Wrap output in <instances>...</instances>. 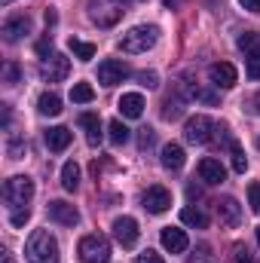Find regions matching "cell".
Wrapping results in <instances>:
<instances>
[{
    "label": "cell",
    "mask_w": 260,
    "mask_h": 263,
    "mask_svg": "<svg viewBox=\"0 0 260 263\" xmlns=\"http://www.w3.org/2000/svg\"><path fill=\"white\" fill-rule=\"evenodd\" d=\"M25 257L28 263H59V242L46 230H34L25 242Z\"/></svg>",
    "instance_id": "cell-1"
},
{
    "label": "cell",
    "mask_w": 260,
    "mask_h": 263,
    "mask_svg": "<svg viewBox=\"0 0 260 263\" xmlns=\"http://www.w3.org/2000/svg\"><path fill=\"white\" fill-rule=\"evenodd\" d=\"M224 126H217L211 117H205V114H196L187 120V126H184V138L190 141V144H211V141H217V138H224Z\"/></svg>",
    "instance_id": "cell-2"
},
{
    "label": "cell",
    "mask_w": 260,
    "mask_h": 263,
    "mask_svg": "<svg viewBox=\"0 0 260 263\" xmlns=\"http://www.w3.org/2000/svg\"><path fill=\"white\" fill-rule=\"evenodd\" d=\"M156 40H159V28H156V25H138V28H132L129 34H123L120 49H123L126 55H141V52L153 49Z\"/></svg>",
    "instance_id": "cell-3"
},
{
    "label": "cell",
    "mask_w": 260,
    "mask_h": 263,
    "mask_svg": "<svg viewBox=\"0 0 260 263\" xmlns=\"http://www.w3.org/2000/svg\"><path fill=\"white\" fill-rule=\"evenodd\" d=\"M31 199H34V181H31L28 175H15V178H9V181L3 184V202H6L9 211L28 208Z\"/></svg>",
    "instance_id": "cell-4"
},
{
    "label": "cell",
    "mask_w": 260,
    "mask_h": 263,
    "mask_svg": "<svg viewBox=\"0 0 260 263\" xmlns=\"http://www.w3.org/2000/svg\"><path fill=\"white\" fill-rule=\"evenodd\" d=\"M126 12V0H92L89 3V18L98 28H114Z\"/></svg>",
    "instance_id": "cell-5"
},
{
    "label": "cell",
    "mask_w": 260,
    "mask_h": 263,
    "mask_svg": "<svg viewBox=\"0 0 260 263\" xmlns=\"http://www.w3.org/2000/svg\"><path fill=\"white\" fill-rule=\"evenodd\" d=\"M77 254H80L83 263H107L110 260V242L104 236H98V233L83 236L80 245H77Z\"/></svg>",
    "instance_id": "cell-6"
},
{
    "label": "cell",
    "mask_w": 260,
    "mask_h": 263,
    "mask_svg": "<svg viewBox=\"0 0 260 263\" xmlns=\"http://www.w3.org/2000/svg\"><path fill=\"white\" fill-rule=\"evenodd\" d=\"M67 73H70V62H67L65 55H59V52H52L49 59L40 62V77L46 83H62Z\"/></svg>",
    "instance_id": "cell-7"
},
{
    "label": "cell",
    "mask_w": 260,
    "mask_h": 263,
    "mask_svg": "<svg viewBox=\"0 0 260 263\" xmlns=\"http://www.w3.org/2000/svg\"><path fill=\"white\" fill-rule=\"evenodd\" d=\"M129 73H132L129 65H123L120 59H104V62L98 65V83H101V86H117V83H123Z\"/></svg>",
    "instance_id": "cell-8"
},
{
    "label": "cell",
    "mask_w": 260,
    "mask_h": 263,
    "mask_svg": "<svg viewBox=\"0 0 260 263\" xmlns=\"http://www.w3.org/2000/svg\"><path fill=\"white\" fill-rule=\"evenodd\" d=\"M144 208L150 211V214H162V211H169L172 208V193L165 190V187H147V193H144Z\"/></svg>",
    "instance_id": "cell-9"
},
{
    "label": "cell",
    "mask_w": 260,
    "mask_h": 263,
    "mask_svg": "<svg viewBox=\"0 0 260 263\" xmlns=\"http://www.w3.org/2000/svg\"><path fill=\"white\" fill-rule=\"evenodd\" d=\"M214 208H217V220H220L224 227H239V220H242V205H239L233 196L217 199Z\"/></svg>",
    "instance_id": "cell-10"
},
{
    "label": "cell",
    "mask_w": 260,
    "mask_h": 263,
    "mask_svg": "<svg viewBox=\"0 0 260 263\" xmlns=\"http://www.w3.org/2000/svg\"><path fill=\"white\" fill-rule=\"evenodd\" d=\"M114 236L123 248H135L138 242V220L135 217H117L114 220Z\"/></svg>",
    "instance_id": "cell-11"
},
{
    "label": "cell",
    "mask_w": 260,
    "mask_h": 263,
    "mask_svg": "<svg viewBox=\"0 0 260 263\" xmlns=\"http://www.w3.org/2000/svg\"><path fill=\"white\" fill-rule=\"evenodd\" d=\"M208 77H211V83H214V86H220V89H233V86H236V80H239L236 67L230 65V62H217V65H211V67H208Z\"/></svg>",
    "instance_id": "cell-12"
},
{
    "label": "cell",
    "mask_w": 260,
    "mask_h": 263,
    "mask_svg": "<svg viewBox=\"0 0 260 263\" xmlns=\"http://www.w3.org/2000/svg\"><path fill=\"white\" fill-rule=\"evenodd\" d=\"M187 245H190V239H187L184 230H178V227H165V230H162V248H165L169 254H184Z\"/></svg>",
    "instance_id": "cell-13"
},
{
    "label": "cell",
    "mask_w": 260,
    "mask_h": 263,
    "mask_svg": "<svg viewBox=\"0 0 260 263\" xmlns=\"http://www.w3.org/2000/svg\"><path fill=\"white\" fill-rule=\"evenodd\" d=\"M199 178H202L205 184H224V181H227V168L220 165V159L205 156V159L199 162Z\"/></svg>",
    "instance_id": "cell-14"
},
{
    "label": "cell",
    "mask_w": 260,
    "mask_h": 263,
    "mask_svg": "<svg viewBox=\"0 0 260 263\" xmlns=\"http://www.w3.org/2000/svg\"><path fill=\"white\" fill-rule=\"evenodd\" d=\"M28 31H31V18H28V15H15V18H6V22H3V40H6V43L22 40Z\"/></svg>",
    "instance_id": "cell-15"
},
{
    "label": "cell",
    "mask_w": 260,
    "mask_h": 263,
    "mask_svg": "<svg viewBox=\"0 0 260 263\" xmlns=\"http://www.w3.org/2000/svg\"><path fill=\"white\" fill-rule=\"evenodd\" d=\"M49 217H52L55 223H62V227L80 223V211H77L73 205H67V202H49Z\"/></svg>",
    "instance_id": "cell-16"
},
{
    "label": "cell",
    "mask_w": 260,
    "mask_h": 263,
    "mask_svg": "<svg viewBox=\"0 0 260 263\" xmlns=\"http://www.w3.org/2000/svg\"><path fill=\"white\" fill-rule=\"evenodd\" d=\"M80 126L86 129L89 147H98V144H101L104 132H101V117H98V114H80Z\"/></svg>",
    "instance_id": "cell-17"
},
{
    "label": "cell",
    "mask_w": 260,
    "mask_h": 263,
    "mask_svg": "<svg viewBox=\"0 0 260 263\" xmlns=\"http://www.w3.org/2000/svg\"><path fill=\"white\" fill-rule=\"evenodd\" d=\"M117 107H120V114H123L126 120H138V117L144 114V98H141L138 92H126Z\"/></svg>",
    "instance_id": "cell-18"
},
{
    "label": "cell",
    "mask_w": 260,
    "mask_h": 263,
    "mask_svg": "<svg viewBox=\"0 0 260 263\" xmlns=\"http://www.w3.org/2000/svg\"><path fill=\"white\" fill-rule=\"evenodd\" d=\"M184 162H187V156H184V147L181 144H165L162 147V165L169 168V172H178V168H184Z\"/></svg>",
    "instance_id": "cell-19"
},
{
    "label": "cell",
    "mask_w": 260,
    "mask_h": 263,
    "mask_svg": "<svg viewBox=\"0 0 260 263\" xmlns=\"http://www.w3.org/2000/svg\"><path fill=\"white\" fill-rule=\"evenodd\" d=\"M70 129H65V126H55V129L46 132V147L52 150V153H62V150H67L70 147Z\"/></svg>",
    "instance_id": "cell-20"
},
{
    "label": "cell",
    "mask_w": 260,
    "mask_h": 263,
    "mask_svg": "<svg viewBox=\"0 0 260 263\" xmlns=\"http://www.w3.org/2000/svg\"><path fill=\"white\" fill-rule=\"evenodd\" d=\"M37 110H40L43 117H59V114H62V98H59L55 92H43L40 101H37Z\"/></svg>",
    "instance_id": "cell-21"
},
{
    "label": "cell",
    "mask_w": 260,
    "mask_h": 263,
    "mask_svg": "<svg viewBox=\"0 0 260 263\" xmlns=\"http://www.w3.org/2000/svg\"><path fill=\"white\" fill-rule=\"evenodd\" d=\"M181 220H184L187 227H196V230H205V227H208V214H205L202 208H193V205H187V208L181 211Z\"/></svg>",
    "instance_id": "cell-22"
},
{
    "label": "cell",
    "mask_w": 260,
    "mask_h": 263,
    "mask_svg": "<svg viewBox=\"0 0 260 263\" xmlns=\"http://www.w3.org/2000/svg\"><path fill=\"white\" fill-rule=\"evenodd\" d=\"M62 187H65L67 193H73L80 187V165L77 162H65V168H62Z\"/></svg>",
    "instance_id": "cell-23"
},
{
    "label": "cell",
    "mask_w": 260,
    "mask_h": 263,
    "mask_svg": "<svg viewBox=\"0 0 260 263\" xmlns=\"http://www.w3.org/2000/svg\"><path fill=\"white\" fill-rule=\"evenodd\" d=\"M184 114V95H169L165 104H162V117L165 120H178Z\"/></svg>",
    "instance_id": "cell-24"
},
{
    "label": "cell",
    "mask_w": 260,
    "mask_h": 263,
    "mask_svg": "<svg viewBox=\"0 0 260 263\" xmlns=\"http://www.w3.org/2000/svg\"><path fill=\"white\" fill-rule=\"evenodd\" d=\"M92 98H95V89L89 83H73V89H70V101L73 104H89Z\"/></svg>",
    "instance_id": "cell-25"
},
{
    "label": "cell",
    "mask_w": 260,
    "mask_h": 263,
    "mask_svg": "<svg viewBox=\"0 0 260 263\" xmlns=\"http://www.w3.org/2000/svg\"><path fill=\"white\" fill-rule=\"evenodd\" d=\"M70 52H73L80 62L95 59V46H92V43H86V40H77V37H70Z\"/></svg>",
    "instance_id": "cell-26"
},
{
    "label": "cell",
    "mask_w": 260,
    "mask_h": 263,
    "mask_svg": "<svg viewBox=\"0 0 260 263\" xmlns=\"http://www.w3.org/2000/svg\"><path fill=\"white\" fill-rule=\"evenodd\" d=\"M107 132H110V144H117V147H120V144H126V141H129V126H126V123H123V120H114V123H110V126H107Z\"/></svg>",
    "instance_id": "cell-27"
},
{
    "label": "cell",
    "mask_w": 260,
    "mask_h": 263,
    "mask_svg": "<svg viewBox=\"0 0 260 263\" xmlns=\"http://www.w3.org/2000/svg\"><path fill=\"white\" fill-rule=\"evenodd\" d=\"M230 153H233V172L245 175V168H248V159H245V153H242V147H239L236 141H230Z\"/></svg>",
    "instance_id": "cell-28"
},
{
    "label": "cell",
    "mask_w": 260,
    "mask_h": 263,
    "mask_svg": "<svg viewBox=\"0 0 260 263\" xmlns=\"http://www.w3.org/2000/svg\"><path fill=\"white\" fill-rule=\"evenodd\" d=\"M245 73H248L251 80H260V49L245 52Z\"/></svg>",
    "instance_id": "cell-29"
},
{
    "label": "cell",
    "mask_w": 260,
    "mask_h": 263,
    "mask_svg": "<svg viewBox=\"0 0 260 263\" xmlns=\"http://www.w3.org/2000/svg\"><path fill=\"white\" fill-rule=\"evenodd\" d=\"M239 49H242V52H254V49H260V34L245 31V34L239 37Z\"/></svg>",
    "instance_id": "cell-30"
},
{
    "label": "cell",
    "mask_w": 260,
    "mask_h": 263,
    "mask_svg": "<svg viewBox=\"0 0 260 263\" xmlns=\"http://www.w3.org/2000/svg\"><path fill=\"white\" fill-rule=\"evenodd\" d=\"M28 217H31V208H15V211L9 214V223H12V227H25Z\"/></svg>",
    "instance_id": "cell-31"
},
{
    "label": "cell",
    "mask_w": 260,
    "mask_h": 263,
    "mask_svg": "<svg viewBox=\"0 0 260 263\" xmlns=\"http://www.w3.org/2000/svg\"><path fill=\"white\" fill-rule=\"evenodd\" d=\"M138 80H141V86H147V89H156V86H159V77H156L153 70H144V73H138Z\"/></svg>",
    "instance_id": "cell-32"
},
{
    "label": "cell",
    "mask_w": 260,
    "mask_h": 263,
    "mask_svg": "<svg viewBox=\"0 0 260 263\" xmlns=\"http://www.w3.org/2000/svg\"><path fill=\"white\" fill-rule=\"evenodd\" d=\"M248 202H251L254 214H260V184H251L248 187Z\"/></svg>",
    "instance_id": "cell-33"
},
{
    "label": "cell",
    "mask_w": 260,
    "mask_h": 263,
    "mask_svg": "<svg viewBox=\"0 0 260 263\" xmlns=\"http://www.w3.org/2000/svg\"><path fill=\"white\" fill-rule=\"evenodd\" d=\"M37 55H40V59H49V55H52V37H43V40L37 43Z\"/></svg>",
    "instance_id": "cell-34"
},
{
    "label": "cell",
    "mask_w": 260,
    "mask_h": 263,
    "mask_svg": "<svg viewBox=\"0 0 260 263\" xmlns=\"http://www.w3.org/2000/svg\"><path fill=\"white\" fill-rule=\"evenodd\" d=\"M138 263H165V260H162V254H156V251H150V248H147V251H141V254H138Z\"/></svg>",
    "instance_id": "cell-35"
},
{
    "label": "cell",
    "mask_w": 260,
    "mask_h": 263,
    "mask_svg": "<svg viewBox=\"0 0 260 263\" xmlns=\"http://www.w3.org/2000/svg\"><path fill=\"white\" fill-rule=\"evenodd\" d=\"M3 80H6L9 86H15V83H18V67H15V65H6V67H3Z\"/></svg>",
    "instance_id": "cell-36"
},
{
    "label": "cell",
    "mask_w": 260,
    "mask_h": 263,
    "mask_svg": "<svg viewBox=\"0 0 260 263\" xmlns=\"http://www.w3.org/2000/svg\"><path fill=\"white\" fill-rule=\"evenodd\" d=\"M150 144H153V129H141V135H138V147L147 150Z\"/></svg>",
    "instance_id": "cell-37"
},
{
    "label": "cell",
    "mask_w": 260,
    "mask_h": 263,
    "mask_svg": "<svg viewBox=\"0 0 260 263\" xmlns=\"http://www.w3.org/2000/svg\"><path fill=\"white\" fill-rule=\"evenodd\" d=\"M22 153H25V141H12V144H9V156H12V159H18Z\"/></svg>",
    "instance_id": "cell-38"
},
{
    "label": "cell",
    "mask_w": 260,
    "mask_h": 263,
    "mask_svg": "<svg viewBox=\"0 0 260 263\" xmlns=\"http://www.w3.org/2000/svg\"><path fill=\"white\" fill-rule=\"evenodd\" d=\"M236 263H254V257H251L245 248H236Z\"/></svg>",
    "instance_id": "cell-39"
},
{
    "label": "cell",
    "mask_w": 260,
    "mask_h": 263,
    "mask_svg": "<svg viewBox=\"0 0 260 263\" xmlns=\"http://www.w3.org/2000/svg\"><path fill=\"white\" fill-rule=\"evenodd\" d=\"M239 3H242L248 12H260V0H239Z\"/></svg>",
    "instance_id": "cell-40"
},
{
    "label": "cell",
    "mask_w": 260,
    "mask_h": 263,
    "mask_svg": "<svg viewBox=\"0 0 260 263\" xmlns=\"http://www.w3.org/2000/svg\"><path fill=\"white\" fill-rule=\"evenodd\" d=\"M187 196H190V199H199V196H202V190H199V187H187Z\"/></svg>",
    "instance_id": "cell-41"
},
{
    "label": "cell",
    "mask_w": 260,
    "mask_h": 263,
    "mask_svg": "<svg viewBox=\"0 0 260 263\" xmlns=\"http://www.w3.org/2000/svg\"><path fill=\"white\" fill-rule=\"evenodd\" d=\"M251 107H254V110H257V114H260V92H257V95H254V98H251Z\"/></svg>",
    "instance_id": "cell-42"
},
{
    "label": "cell",
    "mask_w": 260,
    "mask_h": 263,
    "mask_svg": "<svg viewBox=\"0 0 260 263\" xmlns=\"http://www.w3.org/2000/svg\"><path fill=\"white\" fill-rule=\"evenodd\" d=\"M3 263H12V254L9 251H3Z\"/></svg>",
    "instance_id": "cell-43"
},
{
    "label": "cell",
    "mask_w": 260,
    "mask_h": 263,
    "mask_svg": "<svg viewBox=\"0 0 260 263\" xmlns=\"http://www.w3.org/2000/svg\"><path fill=\"white\" fill-rule=\"evenodd\" d=\"M257 242H260V227H257Z\"/></svg>",
    "instance_id": "cell-44"
},
{
    "label": "cell",
    "mask_w": 260,
    "mask_h": 263,
    "mask_svg": "<svg viewBox=\"0 0 260 263\" xmlns=\"http://www.w3.org/2000/svg\"><path fill=\"white\" fill-rule=\"evenodd\" d=\"M3 3H12V0H3Z\"/></svg>",
    "instance_id": "cell-45"
},
{
    "label": "cell",
    "mask_w": 260,
    "mask_h": 263,
    "mask_svg": "<svg viewBox=\"0 0 260 263\" xmlns=\"http://www.w3.org/2000/svg\"><path fill=\"white\" fill-rule=\"evenodd\" d=\"M257 144H260V141H257Z\"/></svg>",
    "instance_id": "cell-46"
}]
</instances>
